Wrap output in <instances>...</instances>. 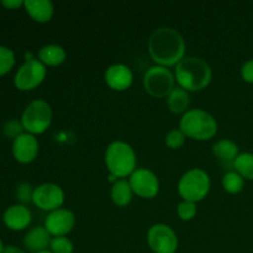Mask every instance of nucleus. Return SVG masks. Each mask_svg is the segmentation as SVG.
Segmentation results:
<instances>
[{"instance_id":"nucleus-1","label":"nucleus","mask_w":253,"mask_h":253,"mask_svg":"<svg viewBox=\"0 0 253 253\" xmlns=\"http://www.w3.org/2000/svg\"><path fill=\"white\" fill-rule=\"evenodd\" d=\"M185 41L182 35L170 27H161L153 31L148 40V52L157 66H177L185 54Z\"/></svg>"},{"instance_id":"nucleus-2","label":"nucleus","mask_w":253,"mask_h":253,"mask_svg":"<svg viewBox=\"0 0 253 253\" xmlns=\"http://www.w3.org/2000/svg\"><path fill=\"white\" fill-rule=\"evenodd\" d=\"M174 77L180 88L188 93L200 91L207 88L211 82L212 71L204 59L187 57L175 66Z\"/></svg>"},{"instance_id":"nucleus-3","label":"nucleus","mask_w":253,"mask_h":253,"mask_svg":"<svg viewBox=\"0 0 253 253\" xmlns=\"http://www.w3.org/2000/svg\"><path fill=\"white\" fill-rule=\"evenodd\" d=\"M109 173L118 179L130 177L137 168V156L135 150L124 141H114L106 147L104 156Z\"/></svg>"},{"instance_id":"nucleus-4","label":"nucleus","mask_w":253,"mask_h":253,"mask_svg":"<svg viewBox=\"0 0 253 253\" xmlns=\"http://www.w3.org/2000/svg\"><path fill=\"white\" fill-rule=\"evenodd\" d=\"M179 128L187 137L197 141L211 140L217 132L216 119L203 109H190L179 121Z\"/></svg>"},{"instance_id":"nucleus-5","label":"nucleus","mask_w":253,"mask_h":253,"mask_svg":"<svg viewBox=\"0 0 253 253\" xmlns=\"http://www.w3.org/2000/svg\"><path fill=\"white\" fill-rule=\"evenodd\" d=\"M211 180L209 174L202 168H192L180 177L178 182V193L183 200L198 203L209 194Z\"/></svg>"},{"instance_id":"nucleus-6","label":"nucleus","mask_w":253,"mask_h":253,"mask_svg":"<svg viewBox=\"0 0 253 253\" xmlns=\"http://www.w3.org/2000/svg\"><path fill=\"white\" fill-rule=\"evenodd\" d=\"M52 108L43 99H36L25 108L21 115V124L25 132L41 135L46 132L52 124Z\"/></svg>"},{"instance_id":"nucleus-7","label":"nucleus","mask_w":253,"mask_h":253,"mask_svg":"<svg viewBox=\"0 0 253 253\" xmlns=\"http://www.w3.org/2000/svg\"><path fill=\"white\" fill-rule=\"evenodd\" d=\"M174 74L162 66L151 67L143 77L145 90L151 96L157 99L167 98L174 89Z\"/></svg>"},{"instance_id":"nucleus-8","label":"nucleus","mask_w":253,"mask_h":253,"mask_svg":"<svg viewBox=\"0 0 253 253\" xmlns=\"http://www.w3.org/2000/svg\"><path fill=\"white\" fill-rule=\"evenodd\" d=\"M47 69L39 58L26 61L19 69L14 77V84L19 90L30 91L41 85L46 79Z\"/></svg>"},{"instance_id":"nucleus-9","label":"nucleus","mask_w":253,"mask_h":253,"mask_svg":"<svg viewBox=\"0 0 253 253\" xmlns=\"http://www.w3.org/2000/svg\"><path fill=\"white\" fill-rule=\"evenodd\" d=\"M147 244L155 253H174L178 249V237L168 225L155 224L147 232Z\"/></svg>"},{"instance_id":"nucleus-10","label":"nucleus","mask_w":253,"mask_h":253,"mask_svg":"<svg viewBox=\"0 0 253 253\" xmlns=\"http://www.w3.org/2000/svg\"><path fill=\"white\" fill-rule=\"evenodd\" d=\"M32 203L43 211L52 212L64 204V192L58 184L43 183L35 188Z\"/></svg>"},{"instance_id":"nucleus-11","label":"nucleus","mask_w":253,"mask_h":253,"mask_svg":"<svg viewBox=\"0 0 253 253\" xmlns=\"http://www.w3.org/2000/svg\"><path fill=\"white\" fill-rule=\"evenodd\" d=\"M128 183L132 188L133 194L142 199H153L160 192V179L147 168H137L128 177Z\"/></svg>"},{"instance_id":"nucleus-12","label":"nucleus","mask_w":253,"mask_h":253,"mask_svg":"<svg viewBox=\"0 0 253 253\" xmlns=\"http://www.w3.org/2000/svg\"><path fill=\"white\" fill-rule=\"evenodd\" d=\"M74 225H76V215L71 210L63 208L48 212L44 219V227L53 237L67 236L74 229Z\"/></svg>"},{"instance_id":"nucleus-13","label":"nucleus","mask_w":253,"mask_h":253,"mask_svg":"<svg viewBox=\"0 0 253 253\" xmlns=\"http://www.w3.org/2000/svg\"><path fill=\"white\" fill-rule=\"evenodd\" d=\"M40 143L36 136L24 132L12 142V156L15 160L22 165L34 162L39 156Z\"/></svg>"},{"instance_id":"nucleus-14","label":"nucleus","mask_w":253,"mask_h":253,"mask_svg":"<svg viewBox=\"0 0 253 253\" xmlns=\"http://www.w3.org/2000/svg\"><path fill=\"white\" fill-rule=\"evenodd\" d=\"M106 85L116 91L127 90L133 82L132 71L126 64L115 63L108 67L104 74Z\"/></svg>"},{"instance_id":"nucleus-15","label":"nucleus","mask_w":253,"mask_h":253,"mask_svg":"<svg viewBox=\"0 0 253 253\" xmlns=\"http://www.w3.org/2000/svg\"><path fill=\"white\" fill-rule=\"evenodd\" d=\"M32 221V214L29 208L15 204L7 208L2 215V222L11 231H22L27 229Z\"/></svg>"},{"instance_id":"nucleus-16","label":"nucleus","mask_w":253,"mask_h":253,"mask_svg":"<svg viewBox=\"0 0 253 253\" xmlns=\"http://www.w3.org/2000/svg\"><path fill=\"white\" fill-rule=\"evenodd\" d=\"M52 236L44 226H35L27 231L24 237V245L32 253L47 251L51 245Z\"/></svg>"},{"instance_id":"nucleus-17","label":"nucleus","mask_w":253,"mask_h":253,"mask_svg":"<svg viewBox=\"0 0 253 253\" xmlns=\"http://www.w3.org/2000/svg\"><path fill=\"white\" fill-rule=\"evenodd\" d=\"M24 7L34 21L46 24L54 14L53 2L49 0H25Z\"/></svg>"},{"instance_id":"nucleus-18","label":"nucleus","mask_w":253,"mask_h":253,"mask_svg":"<svg viewBox=\"0 0 253 253\" xmlns=\"http://www.w3.org/2000/svg\"><path fill=\"white\" fill-rule=\"evenodd\" d=\"M66 58V49L59 44H46L39 51V61L46 67L61 66Z\"/></svg>"},{"instance_id":"nucleus-19","label":"nucleus","mask_w":253,"mask_h":253,"mask_svg":"<svg viewBox=\"0 0 253 253\" xmlns=\"http://www.w3.org/2000/svg\"><path fill=\"white\" fill-rule=\"evenodd\" d=\"M111 200L118 207L124 208L127 207L132 200V188H131L130 183L126 179H118L111 187Z\"/></svg>"},{"instance_id":"nucleus-20","label":"nucleus","mask_w":253,"mask_h":253,"mask_svg":"<svg viewBox=\"0 0 253 253\" xmlns=\"http://www.w3.org/2000/svg\"><path fill=\"white\" fill-rule=\"evenodd\" d=\"M190 104V98L189 93L184 89H182L180 86L173 89L172 93L167 96V105L168 109L172 111L173 114H182L184 115L188 111Z\"/></svg>"},{"instance_id":"nucleus-21","label":"nucleus","mask_w":253,"mask_h":253,"mask_svg":"<svg viewBox=\"0 0 253 253\" xmlns=\"http://www.w3.org/2000/svg\"><path fill=\"white\" fill-rule=\"evenodd\" d=\"M212 153L222 161H235L239 153V147L231 140H219L212 146Z\"/></svg>"},{"instance_id":"nucleus-22","label":"nucleus","mask_w":253,"mask_h":253,"mask_svg":"<svg viewBox=\"0 0 253 253\" xmlns=\"http://www.w3.org/2000/svg\"><path fill=\"white\" fill-rule=\"evenodd\" d=\"M235 172L239 173L244 179L253 180V155L252 153H240L234 161Z\"/></svg>"},{"instance_id":"nucleus-23","label":"nucleus","mask_w":253,"mask_h":253,"mask_svg":"<svg viewBox=\"0 0 253 253\" xmlns=\"http://www.w3.org/2000/svg\"><path fill=\"white\" fill-rule=\"evenodd\" d=\"M245 179L237 172H227L222 177V187L230 194H237L244 189Z\"/></svg>"},{"instance_id":"nucleus-24","label":"nucleus","mask_w":253,"mask_h":253,"mask_svg":"<svg viewBox=\"0 0 253 253\" xmlns=\"http://www.w3.org/2000/svg\"><path fill=\"white\" fill-rule=\"evenodd\" d=\"M15 53L9 47L0 46V77L9 73L15 66Z\"/></svg>"},{"instance_id":"nucleus-25","label":"nucleus","mask_w":253,"mask_h":253,"mask_svg":"<svg viewBox=\"0 0 253 253\" xmlns=\"http://www.w3.org/2000/svg\"><path fill=\"white\" fill-rule=\"evenodd\" d=\"M49 251L52 253H73L74 246L68 237H52L51 245H49Z\"/></svg>"},{"instance_id":"nucleus-26","label":"nucleus","mask_w":253,"mask_h":253,"mask_svg":"<svg viewBox=\"0 0 253 253\" xmlns=\"http://www.w3.org/2000/svg\"><path fill=\"white\" fill-rule=\"evenodd\" d=\"M177 214L183 221H190L194 219L197 215V203L188 202V200H182L178 204L177 208Z\"/></svg>"},{"instance_id":"nucleus-27","label":"nucleus","mask_w":253,"mask_h":253,"mask_svg":"<svg viewBox=\"0 0 253 253\" xmlns=\"http://www.w3.org/2000/svg\"><path fill=\"white\" fill-rule=\"evenodd\" d=\"M185 138H187V136L183 133L180 128H173L166 135V145L170 150H178L185 143Z\"/></svg>"},{"instance_id":"nucleus-28","label":"nucleus","mask_w":253,"mask_h":253,"mask_svg":"<svg viewBox=\"0 0 253 253\" xmlns=\"http://www.w3.org/2000/svg\"><path fill=\"white\" fill-rule=\"evenodd\" d=\"M24 131L25 130L21 124V120H9L2 126V135L7 138H12V140H15L20 135H22Z\"/></svg>"},{"instance_id":"nucleus-29","label":"nucleus","mask_w":253,"mask_h":253,"mask_svg":"<svg viewBox=\"0 0 253 253\" xmlns=\"http://www.w3.org/2000/svg\"><path fill=\"white\" fill-rule=\"evenodd\" d=\"M34 190L32 185L27 182H22L17 185L16 189V198L21 205L27 204V203L32 202V197H34Z\"/></svg>"},{"instance_id":"nucleus-30","label":"nucleus","mask_w":253,"mask_h":253,"mask_svg":"<svg viewBox=\"0 0 253 253\" xmlns=\"http://www.w3.org/2000/svg\"><path fill=\"white\" fill-rule=\"evenodd\" d=\"M241 76L245 82L253 84V59H250L242 66Z\"/></svg>"},{"instance_id":"nucleus-31","label":"nucleus","mask_w":253,"mask_h":253,"mask_svg":"<svg viewBox=\"0 0 253 253\" xmlns=\"http://www.w3.org/2000/svg\"><path fill=\"white\" fill-rule=\"evenodd\" d=\"M1 5L9 10H16L24 6V1L22 0H2Z\"/></svg>"},{"instance_id":"nucleus-32","label":"nucleus","mask_w":253,"mask_h":253,"mask_svg":"<svg viewBox=\"0 0 253 253\" xmlns=\"http://www.w3.org/2000/svg\"><path fill=\"white\" fill-rule=\"evenodd\" d=\"M2 253H25L24 250H21L17 246H12V245H7L4 247V251Z\"/></svg>"},{"instance_id":"nucleus-33","label":"nucleus","mask_w":253,"mask_h":253,"mask_svg":"<svg viewBox=\"0 0 253 253\" xmlns=\"http://www.w3.org/2000/svg\"><path fill=\"white\" fill-rule=\"evenodd\" d=\"M4 244H2L1 239H0V253H2V251H4Z\"/></svg>"},{"instance_id":"nucleus-34","label":"nucleus","mask_w":253,"mask_h":253,"mask_svg":"<svg viewBox=\"0 0 253 253\" xmlns=\"http://www.w3.org/2000/svg\"><path fill=\"white\" fill-rule=\"evenodd\" d=\"M37 253H52L51 251H48V250H47V251H42V252H37Z\"/></svg>"}]
</instances>
